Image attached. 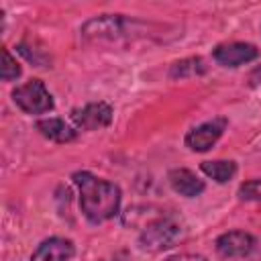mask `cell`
Returning <instances> with one entry per match:
<instances>
[{
  "label": "cell",
  "instance_id": "cell-3",
  "mask_svg": "<svg viewBox=\"0 0 261 261\" xmlns=\"http://www.w3.org/2000/svg\"><path fill=\"white\" fill-rule=\"evenodd\" d=\"M181 232H184V228L175 218L161 216V218L149 222L145 226V230L139 234V249L149 251V253L169 249L181 239Z\"/></svg>",
  "mask_w": 261,
  "mask_h": 261
},
{
  "label": "cell",
  "instance_id": "cell-14",
  "mask_svg": "<svg viewBox=\"0 0 261 261\" xmlns=\"http://www.w3.org/2000/svg\"><path fill=\"white\" fill-rule=\"evenodd\" d=\"M0 75L4 82H12L20 75V65L16 63V59L12 57V53L4 47L2 49V65H0Z\"/></svg>",
  "mask_w": 261,
  "mask_h": 261
},
{
  "label": "cell",
  "instance_id": "cell-12",
  "mask_svg": "<svg viewBox=\"0 0 261 261\" xmlns=\"http://www.w3.org/2000/svg\"><path fill=\"white\" fill-rule=\"evenodd\" d=\"M202 173H206L208 177H212L218 184H226L234 177L237 173V163L230 159H216V161H202L200 163Z\"/></svg>",
  "mask_w": 261,
  "mask_h": 261
},
{
  "label": "cell",
  "instance_id": "cell-1",
  "mask_svg": "<svg viewBox=\"0 0 261 261\" xmlns=\"http://www.w3.org/2000/svg\"><path fill=\"white\" fill-rule=\"evenodd\" d=\"M71 179L80 192V208L92 224L106 222L118 214L120 188L116 184L96 177L90 171H75Z\"/></svg>",
  "mask_w": 261,
  "mask_h": 261
},
{
  "label": "cell",
  "instance_id": "cell-9",
  "mask_svg": "<svg viewBox=\"0 0 261 261\" xmlns=\"http://www.w3.org/2000/svg\"><path fill=\"white\" fill-rule=\"evenodd\" d=\"M75 253V247L69 239L51 237L45 239L31 255V261H69Z\"/></svg>",
  "mask_w": 261,
  "mask_h": 261
},
{
  "label": "cell",
  "instance_id": "cell-15",
  "mask_svg": "<svg viewBox=\"0 0 261 261\" xmlns=\"http://www.w3.org/2000/svg\"><path fill=\"white\" fill-rule=\"evenodd\" d=\"M239 198L247 200V202H261V179H249V181L241 184Z\"/></svg>",
  "mask_w": 261,
  "mask_h": 261
},
{
  "label": "cell",
  "instance_id": "cell-7",
  "mask_svg": "<svg viewBox=\"0 0 261 261\" xmlns=\"http://www.w3.org/2000/svg\"><path fill=\"white\" fill-rule=\"evenodd\" d=\"M216 63L224 67H239L259 57V49L253 43H222L212 51Z\"/></svg>",
  "mask_w": 261,
  "mask_h": 261
},
{
  "label": "cell",
  "instance_id": "cell-16",
  "mask_svg": "<svg viewBox=\"0 0 261 261\" xmlns=\"http://www.w3.org/2000/svg\"><path fill=\"white\" fill-rule=\"evenodd\" d=\"M165 261H208V259L200 253H177V255L167 257Z\"/></svg>",
  "mask_w": 261,
  "mask_h": 261
},
{
  "label": "cell",
  "instance_id": "cell-5",
  "mask_svg": "<svg viewBox=\"0 0 261 261\" xmlns=\"http://www.w3.org/2000/svg\"><path fill=\"white\" fill-rule=\"evenodd\" d=\"M112 120V106L108 102H88L82 108L71 110V122L80 130H98Z\"/></svg>",
  "mask_w": 261,
  "mask_h": 261
},
{
  "label": "cell",
  "instance_id": "cell-13",
  "mask_svg": "<svg viewBox=\"0 0 261 261\" xmlns=\"http://www.w3.org/2000/svg\"><path fill=\"white\" fill-rule=\"evenodd\" d=\"M206 71V65L200 57H188L171 65L169 75L171 77H188V75H200Z\"/></svg>",
  "mask_w": 261,
  "mask_h": 261
},
{
  "label": "cell",
  "instance_id": "cell-4",
  "mask_svg": "<svg viewBox=\"0 0 261 261\" xmlns=\"http://www.w3.org/2000/svg\"><path fill=\"white\" fill-rule=\"evenodd\" d=\"M12 100L27 114H45L53 110V96L41 80H29L27 84L14 88Z\"/></svg>",
  "mask_w": 261,
  "mask_h": 261
},
{
  "label": "cell",
  "instance_id": "cell-11",
  "mask_svg": "<svg viewBox=\"0 0 261 261\" xmlns=\"http://www.w3.org/2000/svg\"><path fill=\"white\" fill-rule=\"evenodd\" d=\"M35 126L45 139L55 143H69L75 139V128H71L63 118H41Z\"/></svg>",
  "mask_w": 261,
  "mask_h": 261
},
{
  "label": "cell",
  "instance_id": "cell-17",
  "mask_svg": "<svg viewBox=\"0 0 261 261\" xmlns=\"http://www.w3.org/2000/svg\"><path fill=\"white\" fill-rule=\"evenodd\" d=\"M249 84H251L253 88H259V90H261V65L255 67V69L249 73Z\"/></svg>",
  "mask_w": 261,
  "mask_h": 261
},
{
  "label": "cell",
  "instance_id": "cell-10",
  "mask_svg": "<svg viewBox=\"0 0 261 261\" xmlns=\"http://www.w3.org/2000/svg\"><path fill=\"white\" fill-rule=\"evenodd\" d=\"M167 179H169V186L173 188V192H177L179 196H186V198H196L206 188L204 179H200L194 171H190L186 167L171 169L167 173Z\"/></svg>",
  "mask_w": 261,
  "mask_h": 261
},
{
  "label": "cell",
  "instance_id": "cell-8",
  "mask_svg": "<svg viewBox=\"0 0 261 261\" xmlns=\"http://www.w3.org/2000/svg\"><path fill=\"white\" fill-rule=\"evenodd\" d=\"M255 249V237L245 230H230L216 239V251L220 257H245Z\"/></svg>",
  "mask_w": 261,
  "mask_h": 261
},
{
  "label": "cell",
  "instance_id": "cell-2",
  "mask_svg": "<svg viewBox=\"0 0 261 261\" xmlns=\"http://www.w3.org/2000/svg\"><path fill=\"white\" fill-rule=\"evenodd\" d=\"M135 27H139V22L120 14H102L88 20L80 33L86 43H116L120 39H133L135 33H141L135 31Z\"/></svg>",
  "mask_w": 261,
  "mask_h": 261
},
{
  "label": "cell",
  "instance_id": "cell-6",
  "mask_svg": "<svg viewBox=\"0 0 261 261\" xmlns=\"http://www.w3.org/2000/svg\"><path fill=\"white\" fill-rule=\"evenodd\" d=\"M226 124H228V122H226V118H222V116L212 118V120H206V122L194 126L192 130H188L184 143H186V147H188L190 151L204 153V151H208V149L222 137Z\"/></svg>",
  "mask_w": 261,
  "mask_h": 261
}]
</instances>
